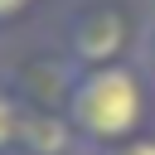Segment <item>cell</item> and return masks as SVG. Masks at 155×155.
<instances>
[{
	"mask_svg": "<svg viewBox=\"0 0 155 155\" xmlns=\"http://www.w3.org/2000/svg\"><path fill=\"white\" fill-rule=\"evenodd\" d=\"M78 145H82V136L73 131L68 111H44V107H24L19 111L15 155H73Z\"/></svg>",
	"mask_w": 155,
	"mask_h": 155,
	"instance_id": "cell-3",
	"label": "cell"
},
{
	"mask_svg": "<svg viewBox=\"0 0 155 155\" xmlns=\"http://www.w3.org/2000/svg\"><path fill=\"white\" fill-rule=\"evenodd\" d=\"M136 58H140V68L155 78V19L145 24V34H140V53H136Z\"/></svg>",
	"mask_w": 155,
	"mask_h": 155,
	"instance_id": "cell-6",
	"label": "cell"
},
{
	"mask_svg": "<svg viewBox=\"0 0 155 155\" xmlns=\"http://www.w3.org/2000/svg\"><path fill=\"white\" fill-rule=\"evenodd\" d=\"M19 111H24V102L15 97L10 78L0 73V155H15V136H19Z\"/></svg>",
	"mask_w": 155,
	"mask_h": 155,
	"instance_id": "cell-4",
	"label": "cell"
},
{
	"mask_svg": "<svg viewBox=\"0 0 155 155\" xmlns=\"http://www.w3.org/2000/svg\"><path fill=\"white\" fill-rule=\"evenodd\" d=\"M34 5H39V0H0V29H5V24H19Z\"/></svg>",
	"mask_w": 155,
	"mask_h": 155,
	"instance_id": "cell-5",
	"label": "cell"
},
{
	"mask_svg": "<svg viewBox=\"0 0 155 155\" xmlns=\"http://www.w3.org/2000/svg\"><path fill=\"white\" fill-rule=\"evenodd\" d=\"M102 155H155V136H136V140L111 145V150H102Z\"/></svg>",
	"mask_w": 155,
	"mask_h": 155,
	"instance_id": "cell-7",
	"label": "cell"
},
{
	"mask_svg": "<svg viewBox=\"0 0 155 155\" xmlns=\"http://www.w3.org/2000/svg\"><path fill=\"white\" fill-rule=\"evenodd\" d=\"M140 34H145V24L136 19V10L126 0H73L58 24V48L78 68H102V63L136 58Z\"/></svg>",
	"mask_w": 155,
	"mask_h": 155,
	"instance_id": "cell-2",
	"label": "cell"
},
{
	"mask_svg": "<svg viewBox=\"0 0 155 155\" xmlns=\"http://www.w3.org/2000/svg\"><path fill=\"white\" fill-rule=\"evenodd\" d=\"M150 107H155V78L140 68V58H121L102 68H78L68 121L82 136V145L111 150V145L145 136Z\"/></svg>",
	"mask_w": 155,
	"mask_h": 155,
	"instance_id": "cell-1",
	"label": "cell"
}]
</instances>
